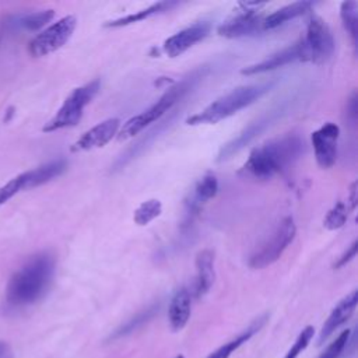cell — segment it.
Segmentation results:
<instances>
[{
    "label": "cell",
    "mask_w": 358,
    "mask_h": 358,
    "mask_svg": "<svg viewBox=\"0 0 358 358\" xmlns=\"http://www.w3.org/2000/svg\"><path fill=\"white\" fill-rule=\"evenodd\" d=\"M77 25L74 15H66L43 31H41L29 43V53L34 57L48 56L60 49L73 35Z\"/></svg>",
    "instance_id": "ba28073f"
},
{
    "label": "cell",
    "mask_w": 358,
    "mask_h": 358,
    "mask_svg": "<svg viewBox=\"0 0 358 358\" xmlns=\"http://www.w3.org/2000/svg\"><path fill=\"white\" fill-rule=\"evenodd\" d=\"M266 317H259L255 323H252L246 330L239 333L235 338L229 340L224 345L218 347L215 351H213L207 358H229L241 345H243L256 331L260 330V327L264 324Z\"/></svg>",
    "instance_id": "7402d4cb"
},
{
    "label": "cell",
    "mask_w": 358,
    "mask_h": 358,
    "mask_svg": "<svg viewBox=\"0 0 358 358\" xmlns=\"http://www.w3.org/2000/svg\"><path fill=\"white\" fill-rule=\"evenodd\" d=\"M98 90H99V80H94L87 83L85 85L74 88L71 94L64 99L63 105L56 112V115L43 126L42 130L46 133H50L64 127L76 126L83 116L84 108L92 101Z\"/></svg>",
    "instance_id": "8992f818"
},
{
    "label": "cell",
    "mask_w": 358,
    "mask_h": 358,
    "mask_svg": "<svg viewBox=\"0 0 358 358\" xmlns=\"http://www.w3.org/2000/svg\"><path fill=\"white\" fill-rule=\"evenodd\" d=\"M340 136V127L333 123L327 122L317 130H315L310 136L316 162L320 168H330L334 165L337 159V141Z\"/></svg>",
    "instance_id": "9c48e42d"
},
{
    "label": "cell",
    "mask_w": 358,
    "mask_h": 358,
    "mask_svg": "<svg viewBox=\"0 0 358 358\" xmlns=\"http://www.w3.org/2000/svg\"><path fill=\"white\" fill-rule=\"evenodd\" d=\"M67 168V162L64 159H56L52 162H48L45 165H41L35 169L27 171L21 173V180H22V187L24 189H31L36 187L39 185H43L59 175H62Z\"/></svg>",
    "instance_id": "ac0fdd59"
},
{
    "label": "cell",
    "mask_w": 358,
    "mask_h": 358,
    "mask_svg": "<svg viewBox=\"0 0 358 358\" xmlns=\"http://www.w3.org/2000/svg\"><path fill=\"white\" fill-rule=\"evenodd\" d=\"M313 6L312 1H295L291 4H287L278 10H275L274 13L268 14L267 17H264L263 21V28L264 29H274L291 20H295L296 17L303 15L306 11L310 10V7Z\"/></svg>",
    "instance_id": "ffe728a7"
},
{
    "label": "cell",
    "mask_w": 358,
    "mask_h": 358,
    "mask_svg": "<svg viewBox=\"0 0 358 358\" xmlns=\"http://www.w3.org/2000/svg\"><path fill=\"white\" fill-rule=\"evenodd\" d=\"M298 43L301 49V62L323 64L334 53L333 34L327 22L319 15H312L309 18L305 36L301 38Z\"/></svg>",
    "instance_id": "5b68a950"
},
{
    "label": "cell",
    "mask_w": 358,
    "mask_h": 358,
    "mask_svg": "<svg viewBox=\"0 0 358 358\" xmlns=\"http://www.w3.org/2000/svg\"><path fill=\"white\" fill-rule=\"evenodd\" d=\"M296 227L292 217H285L271 232V235L262 243V246L249 257L252 268H264L277 262L288 245L294 241Z\"/></svg>",
    "instance_id": "52a82bcc"
},
{
    "label": "cell",
    "mask_w": 358,
    "mask_h": 358,
    "mask_svg": "<svg viewBox=\"0 0 358 358\" xmlns=\"http://www.w3.org/2000/svg\"><path fill=\"white\" fill-rule=\"evenodd\" d=\"M55 274V259L43 252L32 256L10 278L6 299L13 308H22L39 301L50 287Z\"/></svg>",
    "instance_id": "7a4b0ae2"
},
{
    "label": "cell",
    "mask_w": 358,
    "mask_h": 358,
    "mask_svg": "<svg viewBox=\"0 0 358 358\" xmlns=\"http://www.w3.org/2000/svg\"><path fill=\"white\" fill-rule=\"evenodd\" d=\"M204 76V67L196 69L192 71L187 77L182 78L179 83L168 88V91L150 108L143 110L141 113L130 117L122 129L117 131V140H127L138 134L143 129H145L148 124L159 120L168 110L172 109L173 105L179 102L196 84L197 81Z\"/></svg>",
    "instance_id": "3957f363"
},
{
    "label": "cell",
    "mask_w": 358,
    "mask_h": 358,
    "mask_svg": "<svg viewBox=\"0 0 358 358\" xmlns=\"http://www.w3.org/2000/svg\"><path fill=\"white\" fill-rule=\"evenodd\" d=\"M348 207H350V210L352 211L354 208H355V206H357V182H354L352 185H351V187H350V194H348Z\"/></svg>",
    "instance_id": "d6a6232c"
},
{
    "label": "cell",
    "mask_w": 358,
    "mask_h": 358,
    "mask_svg": "<svg viewBox=\"0 0 358 358\" xmlns=\"http://www.w3.org/2000/svg\"><path fill=\"white\" fill-rule=\"evenodd\" d=\"M190 310H192L190 292L186 288H180L172 296L169 309H168L169 324L173 331H179L186 326V323L190 317Z\"/></svg>",
    "instance_id": "d6986e66"
},
{
    "label": "cell",
    "mask_w": 358,
    "mask_h": 358,
    "mask_svg": "<svg viewBox=\"0 0 358 358\" xmlns=\"http://www.w3.org/2000/svg\"><path fill=\"white\" fill-rule=\"evenodd\" d=\"M357 249H358V242L357 241H354L351 245H350V248L341 255V257L337 260V263L334 264V268H341V267H344L348 262H351L354 257H355V255H357Z\"/></svg>",
    "instance_id": "4dcf8cb0"
},
{
    "label": "cell",
    "mask_w": 358,
    "mask_h": 358,
    "mask_svg": "<svg viewBox=\"0 0 358 358\" xmlns=\"http://www.w3.org/2000/svg\"><path fill=\"white\" fill-rule=\"evenodd\" d=\"M358 98H357V92H354L351 95V98L348 99V103H347V115L348 117L355 122L357 120V113H358Z\"/></svg>",
    "instance_id": "1f68e13d"
},
{
    "label": "cell",
    "mask_w": 358,
    "mask_h": 358,
    "mask_svg": "<svg viewBox=\"0 0 358 358\" xmlns=\"http://www.w3.org/2000/svg\"><path fill=\"white\" fill-rule=\"evenodd\" d=\"M358 303V291L354 289L348 295H345L330 312L329 317L326 319L322 330L319 333L317 343L323 344L340 326H343L354 313Z\"/></svg>",
    "instance_id": "5bb4252c"
},
{
    "label": "cell",
    "mask_w": 358,
    "mask_h": 358,
    "mask_svg": "<svg viewBox=\"0 0 358 358\" xmlns=\"http://www.w3.org/2000/svg\"><path fill=\"white\" fill-rule=\"evenodd\" d=\"M22 180L21 176H15L11 180H8L6 185L0 187V206L8 201L11 197H14L20 190H22Z\"/></svg>",
    "instance_id": "f546056e"
},
{
    "label": "cell",
    "mask_w": 358,
    "mask_h": 358,
    "mask_svg": "<svg viewBox=\"0 0 358 358\" xmlns=\"http://www.w3.org/2000/svg\"><path fill=\"white\" fill-rule=\"evenodd\" d=\"M301 62V49H299V43H294L274 55H271L270 57L259 62V63H255V64H250V66H246L245 69L241 70L242 74L245 76H255V74H260V73H266V71H270V70H274V69H278V67H282L285 64H289L292 62Z\"/></svg>",
    "instance_id": "9a60e30c"
},
{
    "label": "cell",
    "mask_w": 358,
    "mask_h": 358,
    "mask_svg": "<svg viewBox=\"0 0 358 358\" xmlns=\"http://www.w3.org/2000/svg\"><path fill=\"white\" fill-rule=\"evenodd\" d=\"M303 140L296 134H287L253 148L241 168V173L268 180L292 165L303 152Z\"/></svg>",
    "instance_id": "6da1fadb"
},
{
    "label": "cell",
    "mask_w": 358,
    "mask_h": 358,
    "mask_svg": "<svg viewBox=\"0 0 358 358\" xmlns=\"http://www.w3.org/2000/svg\"><path fill=\"white\" fill-rule=\"evenodd\" d=\"M159 310V302H154L151 305H148L145 309L140 310L138 313H136L133 317H130L127 322H124L123 324H120L110 336L109 340H119L122 337H126L129 334H131L133 331L138 330L140 327H143L145 323H148Z\"/></svg>",
    "instance_id": "44dd1931"
},
{
    "label": "cell",
    "mask_w": 358,
    "mask_h": 358,
    "mask_svg": "<svg viewBox=\"0 0 358 358\" xmlns=\"http://www.w3.org/2000/svg\"><path fill=\"white\" fill-rule=\"evenodd\" d=\"M282 112L281 108H275L271 110H267L264 115H262L259 119L253 120L248 127H245L235 138H232L229 143H227L218 152L217 161H225L228 158H231L234 154H236L238 151H241L242 148H245L253 138H256L262 131H264L266 127H268L275 119L277 116Z\"/></svg>",
    "instance_id": "30bf717a"
},
{
    "label": "cell",
    "mask_w": 358,
    "mask_h": 358,
    "mask_svg": "<svg viewBox=\"0 0 358 358\" xmlns=\"http://www.w3.org/2000/svg\"><path fill=\"white\" fill-rule=\"evenodd\" d=\"M119 127H120V120L117 117L106 119L98 123L96 126L91 127L88 131H85L71 145V151L78 152V151H88V150L103 147L117 134Z\"/></svg>",
    "instance_id": "4fadbf2b"
},
{
    "label": "cell",
    "mask_w": 358,
    "mask_h": 358,
    "mask_svg": "<svg viewBox=\"0 0 358 358\" xmlns=\"http://www.w3.org/2000/svg\"><path fill=\"white\" fill-rule=\"evenodd\" d=\"M350 334H351V331L348 329L343 330L337 336V338L327 345V348L320 354L319 358H338L341 355L344 347L347 345L348 340H350Z\"/></svg>",
    "instance_id": "f1b7e54d"
},
{
    "label": "cell",
    "mask_w": 358,
    "mask_h": 358,
    "mask_svg": "<svg viewBox=\"0 0 358 358\" xmlns=\"http://www.w3.org/2000/svg\"><path fill=\"white\" fill-rule=\"evenodd\" d=\"M315 334V329L312 326H306L296 337V340L294 341V344L291 345V348L287 351V354L282 358H298V355L309 345V343L312 341Z\"/></svg>",
    "instance_id": "83f0119b"
},
{
    "label": "cell",
    "mask_w": 358,
    "mask_h": 358,
    "mask_svg": "<svg viewBox=\"0 0 358 358\" xmlns=\"http://www.w3.org/2000/svg\"><path fill=\"white\" fill-rule=\"evenodd\" d=\"M0 358H13V350L4 340H0Z\"/></svg>",
    "instance_id": "836d02e7"
},
{
    "label": "cell",
    "mask_w": 358,
    "mask_h": 358,
    "mask_svg": "<svg viewBox=\"0 0 358 358\" xmlns=\"http://www.w3.org/2000/svg\"><path fill=\"white\" fill-rule=\"evenodd\" d=\"M162 213V204L159 200L157 199H148L145 201H143L133 214V220L137 225L144 227L147 224H150L152 220H155L157 217H159V214Z\"/></svg>",
    "instance_id": "d4e9b609"
},
{
    "label": "cell",
    "mask_w": 358,
    "mask_h": 358,
    "mask_svg": "<svg viewBox=\"0 0 358 358\" xmlns=\"http://www.w3.org/2000/svg\"><path fill=\"white\" fill-rule=\"evenodd\" d=\"M210 32V24L206 21L196 22L187 28L180 29L179 32L173 34L168 39H165L162 45V50L169 57H178L190 49L193 45L204 39Z\"/></svg>",
    "instance_id": "7c38bea8"
},
{
    "label": "cell",
    "mask_w": 358,
    "mask_h": 358,
    "mask_svg": "<svg viewBox=\"0 0 358 358\" xmlns=\"http://www.w3.org/2000/svg\"><path fill=\"white\" fill-rule=\"evenodd\" d=\"M214 282V253L204 249L196 256V284L194 294L197 298L206 295Z\"/></svg>",
    "instance_id": "e0dca14e"
},
{
    "label": "cell",
    "mask_w": 358,
    "mask_h": 358,
    "mask_svg": "<svg viewBox=\"0 0 358 358\" xmlns=\"http://www.w3.org/2000/svg\"><path fill=\"white\" fill-rule=\"evenodd\" d=\"M264 17L257 13L255 8H245L242 13L236 14L235 17L222 22L217 32L225 38H242V36H252L262 32Z\"/></svg>",
    "instance_id": "8fae6325"
},
{
    "label": "cell",
    "mask_w": 358,
    "mask_h": 358,
    "mask_svg": "<svg viewBox=\"0 0 358 358\" xmlns=\"http://www.w3.org/2000/svg\"><path fill=\"white\" fill-rule=\"evenodd\" d=\"M175 358H185V357H183V355H176Z\"/></svg>",
    "instance_id": "e575fe53"
},
{
    "label": "cell",
    "mask_w": 358,
    "mask_h": 358,
    "mask_svg": "<svg viewBox=\"0 0 358 358\" xmlns=\"http://www.w3.org/2000/svg\"><path fill=\"white\" fill-rule=\"evenodd\" d=\"M350 207L348 204H345L344 201H337L330 210L329 213L326 214L324 220H323V225L324 228L330 229V231H334V229H338L341 228L345 221L348 220V214H350Z\"/></svg>",
    "instance_id": "4316f807"
},
{
    "label": "cell",
    "mask_w": 358,
    "mask_h": 358,
    "mask_svg": "<svg viewBox=\"0 0 358 358\" xmlns=\"http://www.w3.org/2000/svg\"><path fill=\"white\" fill-rule=\"evenodd\" d=\"M271 87H273V83H264V84H252V85H242V87L234 88L228 94L217 98L214 102H211L199 113L190 116L186 120V123L192 126L218 123L220 120H224L232 116L238 110L257 101Z\"/></svg>",
    "instance_id": "277c9868"
},
{
    "label": "cell",
    "mask_w": 358,
    "mask_h": 358,
    "mask_svg": "<svg viewBox=\"0 0 358 358\" xmlns=\"http://www.w3.org/2000/svg\"><path fill=\"white\" fill-rule=\"evenodd\" d=\"M53 17H55L53 10L24 13V14H20V25H21V29L36 31V29L45 27Z\"/></svg>",
    "instance_id": "484cf974"
},
{
    "label": "cell",
    "mask_w": 358,
    "mask_h": 358,
    "mask_svg": "<svg viewBox=\"0 0 358 358\" xmlns=\"http://www.w3.org/2000/svg\"><path fill=\"white\" fill-rule=\"evenodd\" d=\"M217 192L218 180L213 173H207L201 179H199L186 200V215H193L199 213L201 207L217 194Z\"/></svg>",
    "instance_id": "2e32d148"
},
{
    "label": "cell",
    "mask_w": 358,
    "mask_h": 358,
    "mask_svg": "<svg viewBox=\"0 0 358 358\" xmlns=\"http://www.w3.org/2000/svg\"><path fill=\"white\" fill-rule=\"evenodd\" d=\"M340 17L345 31L350 34L354 46L358 42V4L357 1H343L340 6Z\"/></svg>",
    "instance_id": "cb8c5ba5"
},
{
    "label": "cell",
    "mask_w": 358,
    "mask_h": 358,
    "mask_svg": "<svg viewBox=\"0 0 358 358\" xmlns=\"http://www.w3.org/2000/svg\"><path fill=\"white\" fill-rule=\"evenodd\" d=\"M178 3L175 1H158V3H154L151 4L150 7L147 8H143L140 11H136L133 14H129V15H124V17H120L117 20H113V21H108L105 24V27H109V28H119V27H124V25H130V24H134V22H138V21H143L157 13H161V11H165V10H169L171 7L176 6Z\"/></svg>",
    "instance_id": "603a6c76"
}]
</instances>
